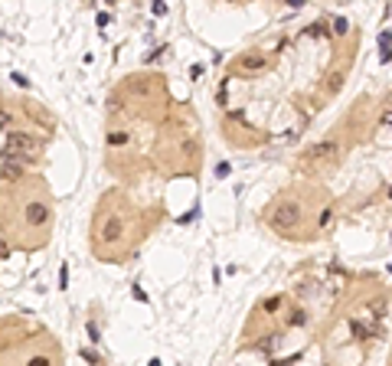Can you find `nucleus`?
I'll return each mask as SVG.
<instances>
[{
    "mask_svg": "<svg viewBox=\"0 0 392 366\" xmlns=\"http://www.w3.org/2000/svg\"><path fill=\"white\" fill-rule=\"evenodd\" d=\"M108 144H111V147H121V144H128V134L125 131H111V134H108Z\"/></svg>",
    "mask_w": 392,
    "mask_h": 366,
    "instance_id": "obj_8",
    "label": "nucleus"
},
{
    "mask_svg": "<svg viewBox=\"0 0 392 366\" xmlns=\"http://www.w3.org/2000/svg\"><path fill=\"white\" fill-rule=\"evenodd\" d=\"M291 324H304V310H294V314H291Z\"/></svg>",
    "mask_w": 392,
    "mask_h": 366,
    "instance_id": "obj_20",
    "label": "nucleus"
},
{
    "mask_svg": "<svg viewBox=\"0 0 392 366\" xmlns=\"http://www.w3.org/2000/svg\"><path fill=\"white\" fill-rule=\"evenodd\" d=\"M82 356H85V360H88V363H95V366H98V363H101V360H98V353H92V350H82Z\"/></svg>",
    "mask_w": 392,
    "mask_h": 366,
    "instance_id": "obj_18",
    "label": "nucleus"
},
{
    "mask_svg": "<svg viewBox=\"0 0 392 366\" xmlns=\"http://www.w3.org/2000/svg\"><path fill=\"white\" fill-rule=\"evenodd\" d=\"M154 17H167V4H160V0H157V4H154Z\"/></svg>",
    "mask_w": 392,
    "mask_h": 366,
    "instance_id": "obj_16",
    "label": "nucleus"
},
{
    "mask_svg": "<svg viewBox=\"0 0 392 366\" xmlns=\"http://www.w3.org/2000/svg\"><path fill=\"white\" fill-rule=\"evenodd\" d=\"M10 79H13V82H17V85H20V88H30V82H26V75H23V72H13V75H10Z\"/></svg>",
    "mask_w": 392,
    "mask_h": 366,
    "instance_id": "obj_13",
    "label": "nucleus"
},
{
    "mask_svg": "<svg viewBox=\"0 0 392 366\" xmlns=\"http://www.w3.org/2000/svg\"><path fill=\"white\" fill-rule=\"evenodd\" d=\"M59 288H63V291L69 288V268H66V265L59 268Z\"/></svg>",
    "mask_w": 392,
    "mask_h": 366,
    "instance_id": "obj_12",
    "label": "nucleus"
},
{
    "mask_svg": "<svg viewBox=\"0 0 392 366\" xmlns=\"http://www.w3.org/2000/svg\"><path fill=\"white\" fill-rule=\"evenodd\" d=\"M7 124H10V115H7V112H0V128H7Z\"/></svg>",
    "mask_w": 392,
    "mask_h": 366,
    "instance_id": "obj_21",
    "label": "nucleus"
},
{
    "mask_svg": "<svg viewBox=\"0 0 392 366\" xmlns=\"http://www.w3.org/2000/svg\"><path fill=\"white\" fill-rule=\"evenodd\" d=\"M46 216H49V210H46L43 203H30V206H26V219H30V223H46Z\"/></svg>",
    "mask_w": 392,
    "mask_h": 366,
    "instance_id": "obj_5",
    "label": "nucleus"
},
{
    "mask_svg": "<svg viewBox=\"0 0 392 366\" xmlns=\"http://www.w3.org/2000/svg\"><path fill=\"white\" fill-rule=\"evenodd\" d=\"M343 85V72H337V75H330V88H340Z\"/></svg>",
    "mask_w": 392,
    "mask_h": 366,
    "instance_id": "obj_17",
    "label": "nucleus"
},
{
    "mask_svg": "<svg viewBox=\"0 0 392 366\" xmlns=\"http://www.w3.org/2000/svg\"><path fill=\"white\" fill-rule=\"evenodd\" d=\"M36 137L26 134V131H10L7 134V150H13V154H33L36 150Z\"/></svg>",
    "mask_w": 392,
    "mask_h": 366,
    "instance_id": "obj_2",
    "label": "nucleus"
},
{
    "mask_svg": "<svg viewBox=\"0 0 392 366\" xmlns=\"http://www.w3.org/2000/svg\"><path fill=\"white\" fill-rule=\"evenodd\" d=\"M261 307H265L268 314H274V310L281 307V298H278V294H274V298H265V301H261Z\"/></svg>",
    "mask_w": 392,
    "mask_h": 366,
    "instance_id": "obj_10",
    "label": "nucleus"
},
{
    "mask_svg": "<svg viewBox=\"0 0 392 366\" xmlns=\"http://www.w3.org/2000/svg\"><path fill=\"white\" fill-rule=\"evenodd\" d=\"M333 33H337V36H347V33H350V23H347L343 17H337V20H333Z\"/></svg>",
    "mask_w": 392,
    "mask_h": 366,
    "instance_id": "obj_9",
    "label": "nucleus"
},
{
    "mask_svg": "<svg viewBox=\"0 0 392 366\" xmlns=\"http://www.w3.org/2000/svg\"><path fill=\"white\" fill-rule=\"evenodd\" d=\"M340 154V144L337 141H317V144H311V147L304 150V161H333V157Z\"/></svg>",
    "mask_w": 392,
    "mask_h": 366,
    "instance_id": "obj_3",
    "label": "nucleus"
},
{
    "mask_svg": "<svg viewBox=\"0 0 392 366\" xmlns=\"http://www.w3.org/2000/svg\"><path fill=\"white\" fill-rule=\"evenodd\" d=\"M88 337H92V343H98V327H95L92 321H88Z\"/></svg>",
    "mask_w": 392,
    "mask_h": 366,
    "instance_id": "obj_19",
    "label": "nucleus"
},
{
    "mask_svg": "<svg viewBox=\"0 0 392 366\" xmlns=\"http://www.w3.org/2000/svg\"><path fill=\"white\" fill-rule=\"evenodd\" d=\"M265 66H268V56H242V62H239L242 72H261Z\"/></svg>",
    "mask_w": 392,
    "mask_h": 366,
    "instance_id": "obj_4",
    "label": "nucleus"
},
{
    "mask_svg": "<svg viewBox=\"0 0 392 366\" xmlns=\"http://www.w3.org/2000/svg\"><path fill=\"white\" fill-rule=\"evenodd\" d=\"M379 43H382V49H392V33H389V30L379 33Z\"/></svg>",
    "mask_w": 392,
    "mask_h": 366,
    "instance_id": "obj_11",
    "label": "nucleus"
},
{
    "mask_svg": "<svg viewBox=\"0 0 392 366\" xmlns=\"http://www.w3.org/2000/svg\"><path fill=\"white\" fill-rule=\"evenodd\" d=\"M268 219H271L274 229H294V226L301 223V206L298 203H278L271 213H268Z\"/></svg>",
    "mask_w": 392,
    "mask_h": 366,
    "instance_id": "obj_1",
    "label": "nucleus"
},
{
    "mask_svg": "<svg viewBox=\"0 0 392 366\" xmlns=\"http://www.w3.org/2000/svg\"><path fill=\"white\" fill-rule=\"evenodd\" d=\"M350 330H353V334L360 337V340H373V330H366L360 321H350Z\"/></svg>",
    "mask_w": 392,
    "mask_h": 366,
    "instance_id": "obj_6",
    "label": "nucleus"
},
{
    "mask_svg": "<svg viewBox=\"0 0 392 366\" xmlns=\"http://www.w3.org/2000/svg\"><path fill=\"white\" fill-rule=\"evenodd\" d=\"M229 170H232V167H229L226 161H222V164H216V177H229Z\"/></svg>",
    "mask_w": 392,
    "mask_h": 366,
    "instance_id": "obj_15",
    "label": "nucleus"
},
{
    "mask_svg": "<svg viewBox=\"0 0 392 366\" xmlns=\"http://www.w3.org/2000/svg\"><path fill=\"white\" fill-rule=\"evenodd\" d=\"M330 223H333V210H330V206H327V210L320 213V226H330Z\"/></svg>",
    "mask_w": 392,
    "mask_h": 366,
    "instance_id": "obj_14",
    "label": "nucleus"
},
{
    "mask_svg": "<svg viewBox=\"0 0 392 366\" xmlns=\"http://www.w3.org/2000/svg\"><path fill=\"white\" fill-rule=\"evenodd\" d=\"M121 236V223L118 219H108L105 223V239H118Z\"/></svg>",
    "mask_w": 392,
    "mask_h": 366,
    "instance_id": "obj_7",
    "label": "nucleus"
}]
</instances>
